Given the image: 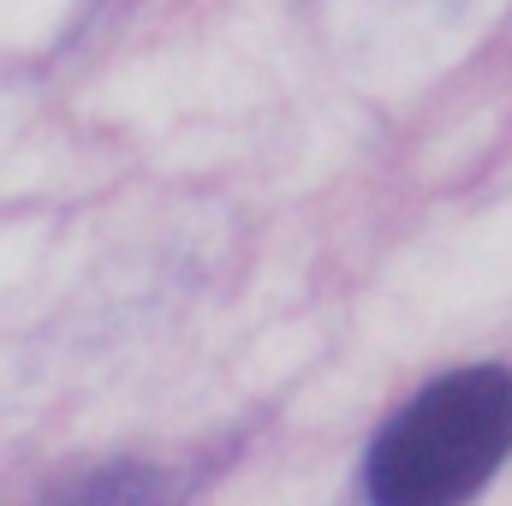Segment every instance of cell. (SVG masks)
Masks as SVG:
<instances>
[{"label": "cell", "instance_id": "obj_1", "mask_svg": "<svg viewBox=\"0 0 512 506\" xmlns=\"http://www.w3.org/2000/svg\"><path fill=\"white\" fill-rule=\"evenodd\" d=\"M512 453V370L483 364L423 387L370 447V495L387 506L471 501Z\"/></svg>", "mask_w": 512, "mask_h": 506}]
</instances>
